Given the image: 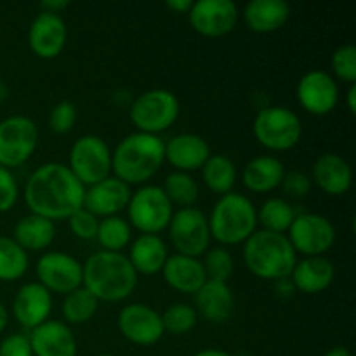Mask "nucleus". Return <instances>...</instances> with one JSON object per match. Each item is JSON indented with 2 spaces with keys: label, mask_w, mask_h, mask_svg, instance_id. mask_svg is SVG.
<instances>
[{
  "label": "nucleus",
  "mask_w": 356,
  "mask_h": 356,
  "mask_svg": "<svg viewBox=\"0 0 356 356\" xmlns=\"http://www.w3.org/2000/svg\"><path fill=\"white\" fill-rule=\"evenodd\" d=\"M86 186L73 176L68 165L49 162L38 165L24 184L23 198L30 214L49 221H63L83 207Z\"/></svg>",
  "instance_id": "obj_1"
},
{
  "label": "nucleus",
  "mask_w": 356,
  "mask_h": 356,
  "mask_svg": "<svg viewBox=\"0 0 356 356\" xmlns=\"http://www.w3.org/2000/svg\"><path fill=\"white\" fill-rule=\"evenodd\" d=\"M82 287L99 302H120L138 287V273L125 254L97 250L82 264Z\"/></svg>",
  "instance_id": "obj_2"
},
{
  "label": "nucleus",
  "mask_w": 356,
  "mask_h": 356,
  "mask_svg": "<svg viewBox=\"0 0 356 356\" xmlns=\"http://www.w3.org/2000/svg\"><path fill=\"white\" fill-rule=\"evenodd\" d=\"M165 163V145L160 136L132 132L111 149V174L129 186H143Z\"/></svg>",
  "instance_id": "obj_3"
},
{
  "label": "nucleus",
  "mask_w": 356,
  "mask_h": 356,
  "mask_svg": "<svg viewBox=\"0 0 356 356\" xmlns=\"http://www.w3.org/2000/svg\"><path fill=\"white\" fill-rule=\"evenodd\" d=\"M243 263L254 277L277 282L291 277L298 254L292 249L287 235L256 229L243 243Z\"/></svg>",
  "instance_id": "obj_4"
},
{
  "label": "nucleus",
  "mask_w": 356,
  "mask_h": 356,
  "mask_svg": "<svg viewBox=\"0 0 356 356\" xmlns=\"http://www.w3.org/2000/svg\"><path fill=\"white\" fill-rule=\"evenodd\" d=\"M207 221L211 238L219 245H243L257 229V207L249 197L232 191L218 198Z\"/></svg>",
  "instance_id": "obj_5"
},
{
  "label": "nucleus",
  "mask_w": 356,
  "mask_h": 356,
  "mask_svg": "<svg viewBox=\"0 0 356 356\" xmlns=\"http://www.w3.org/2000/svg\"><path fill=\"white\" fill-rule=\"evenodd\" d=\"M179 111V99L172 90L149 89L131 101L129 118L138 132L160 136L176 124Z\"/></svg>",
  "instance_id": "obj_6"
},
{
  "label": "nucleus",
  "mask_w": 356,
  "mask_h": 356,
  "mask_svg": "<svg viewBox=\"0 0 356 356\" xmlns=\"http://www.w3.org/2000/svg\"><path fill=\"white\" fill-rule=\"evenodd\" d=\"M252 134L270 152H289L301 141L302 122L291 108L264 106L254 118Z\"/></svg>",
  "instance_id": "obj_7"
},
{
  "label": "nucleus",
  "mask_w": 356,
  "mask_h": 356,
  "mask_svg": "<svg viewBox=\"0 0 356 356\" xmlns=\"http://www.w3.org/2000/svg\"><path fill=\"white\" fill-rule=\"evenodd\" d=\"M127 221L139 235H160L165 232L176 209L163 193L162 186L143 184L132 191L127 204Z\"/></svg>",
  "instance_id": "obj_8"
},
{
  "label": "nucleus",
  "mask_w": 356,
  "mask_h": 356,
  "mask_svg": "<svg viewBox=\"0 0 356 356\" xmlns=\"http://www.w3.org/2000/svg\"><path fill=\"white\" fill-rule=\"evenodd\" d=\"M68 169L86 188L111 176V149L96 134L80 136L70 148Z\"/></svg>",
  "instance_id": "obj_9"
},
{
  "label": "nucleus",
  "mask_w": 356,
  "mask_h": 356,
  "mask_svg": "<svg viewBox=\"0 0 356 356\" xmlns=\"http://www.w3.org/2000/svg\"><path fill=\"white\" fill-rule=\"evenodd\" d=\"M296 254L302 257L325 256L336 243V226L329 218L316 212L296 214L291 228L285 233Z\"/></svg>",
  "instance_id": "obj_10"
},
{
  "label": "nucleus",
  "mask_w": 356,
  "mask_h": 356,
  "mask_svg": "<svg viewBox=\"0 0 356 356\" xmlns=\"http://www.w3.org/2000/svg\"><path fill=\"white\" fill-rule=\"evenodd\" d=\"M38 146V127L30 117L10 115L0 120V167L16 169L33 156Z\"/></svg>",
  "instance_id": "obj_11"
},
{
  "label": "nucleus",
  "mask_w": 356,
  "mask_h": 356,
  "mask_svg": "<svg viewBox=\"0 0 356 356\" xmlns=\"http://www.w3.org/2000/svg\"><path fill=\"white\" fill-rule=\"evenodd\" d=\"M170 243L177 254L190 257H200L211 245V229L207 214L198 207H186L174 211L169 226Z\"/></svg>",
  "instance_id": "obj_12"
},
{
  "label": "nucleus",
  "mask_w": 356,
  "mask_h": 356,
  "mask_svg": "<svg viewBox=\"0 0 356 356\" xmlns=\"http://www.w3.org/2000/svg\"><path fill=\"white\" fill-rule=\"evenodd\" d=\"M38 284L51 294L66 296L82 287V263L63 250H49L37 261Z\"/></svg>",
  "instance_id": "obj_13"
},
{
  "label": "nucleus",
  "mask_w": 356,
  "mask_h": 356,
  "mask_svg": "<svg viewBox=\"0 0 356 356\" xmlns=\"http://www.w3.org/2000/svg\"><path fill=\"white\" fill-rule=\"evenodd\" d=\"M296 97L305 111L315 117H325L339 103V86L325 70H309L299 79Z\"/></svg>",
  "instance_id": "obj_14"
},
{
  "label": "nucleus",
  "mask_w": 356,
  "mask_h": 356,
  "mask_svg": "<svg viewBox=\"0 0 356 356\" xmlns=\"http://www.w3.org/2000/svg\"><path fill=\"white\" fill-rule=\"evenodd\" d=\"M238 6L232 0H197L188 13L191 28L207 38L232 33L238 23Z\"/></svg>",
  "instance_id": "obj_15"
},
{
  "label": "nucleus",
  "mask_w": 356,
  "mask_h": 356,
  "mask_svg": "<svg viewBox=\"0 0 356 356\" xmlns=\"http://www.w3.org/2000/svg\"><path fill=\"white\" fill-rule=\"evenodd\" d=\"M117 327L122 336L136 346H153L162 339V315L152 306L132 302L118 313Z\"/></svg>",
  "instance_id": "obj_16"
},
{
  "label": "nucleus",
  "mask_w": 356,
  "mask_h": 356,
  "mask_svg": "<svg viewBox=\"0 0 356 356\" xmlns=\"http://www.w3.org/2000/svg\"><path fill=\"white\" fill-rule=\"evenodd\" d=\"M68 40V28L61 14L40 13L33 17L28 30L30 51L40 59H54L65 51Z\"/></svg>",
  "instance_id": "obj_17"
},
{
  "label": "nucleus",
  "mask_w": 356,
  "mask_h": 356,
  "mask_svg": "<svg viewBox=\"0 0 356 356\" xmlns=\"http://www.w3.org/2000/svg\"><path fill=\"white\" fill-rule=\"evenodd\" d=\"M131 195L132 190L129 184H125L118 177L110 176L99 183L92 184V186L86 188L83 209L99 219L120 216V212L127 209Z\"/></svg>",
  "instance_id": "obj_18"
},
{
  "label": "nucleus",
  "mask_w": 356,
  "mask_h": 356,
  "mask_svg": "<svg viewBox=\"0 0 356 356\" xmlns=\"http://www.w3.org/2000/svg\"><path fill=\"white\" fill-rule=\"evenodd\" d=\"M165 145V162L177 172L191 174L200 170L207 162L211 153L207 139L193 132H181L163 141Z\"/></svg>",
  "instance_id": "obj_19"
},
{
  "label": "nucleus",
  "mask_w": 356,
  "mask_h": 356,
  "mask_svg": "<svg viewBox=\"0 0 356 356\" xmlns=\"http://www.w3.org/2000/svg\"><path fill=\"white\" fill-rule=\"evenodd\" d=\"M52 313V294L38 282H28L16 292L13 316L21 327L33 330L47 322Z\"/></svg>",
  "instance_id": "obj_20"
},
{
  "label": "nucleus",
  "mask_w": 356,
  "mask_h": 356,
  "mask_svg": "<svg viewBox=\"0 0 356 356\" xmlns=\"http://www.w3.org/2000/svg\"><path fill=\"white\" fill-rule=\"evenodd\" d=\"M312 183L330 197H343L353 186V169L337 153H322L312 169Z\"/></svg>",
  "instance_id": "obj_21"
},
{
  "label": "nucleus",
  "mask_w": 356,
  "mask_h": 356,
  "mask_svg": "<svg viewBox=\"0 0 356 356\" xmlns=\"http://www.w3.org/2000/svg\"><path fill=\"white\" fill-rule=\"evenodd\" d=\"M33 356H76V339L70 325L59 320H47L30 330Z\"/></svg>",
  "instance_id": "obj_22"
},
{
  "label": "nucleus",
  "mask_w": 356,
  "mask_h": 356,
  "mask_svg": "<svg viewBox=\"0 0 356 356\" xmlns=\"http://www.w3.org/2000/svg\"><path fill=\"white\" fill-rule=\"evenodd\" d=\"M193 308L209 323H225L235 312V294L225 282L207 280L195 294Z\"/></svg>",
  "instance_id": "obj_23"
},
{
  "label": "nucleus",
  "mask_w": 356,
  "mask_h": 356,
  "mask_svg": "<svg viewBox=\"0 0 356 356\" xmlns=\"http://www.w3.org/2000/svg\"><path fill=\"white\" fill-rule=\"evenodd\" d=\"M289 278L296 292L306 296L322 294L334 284L336 268L327 256L302 257V259H298Z\"/></svg>",
  "instance_id": "obj_24"
},
{
  "label": "nucleus",
  "mask_w": 356,
  "mask_h": 356,
  "mask_svg": "<svg viewBox=\"0 0 356 356\" xmlns=\"http://www.w3.org/2000/svg\"><path fill=\"white\" fill-rule=\"evenodd\" d=\"M160 273L172 291L186 296H195L207 282L200 257L183 256L177 252L167 257Z\"/></svg>",
  "instance_id": "obj_25"
},
{
  "label": "nucleus",
  "mask_w": 356,
  "mask_h": 356,
  "mask_svg": "<svg viewBox=\"0 0 356 356\" xmlns=\"http://www.w3.org/2000/svg\"><path fill=\"white\" fill-rule=\"evenodd\" d=\"M285 172L287 169L278 156L259 155L249 160L243 167L242 183L250 193H271L280 188Z\"/></svg>",
  "instance_id": "obj_26"
},
{
  "label": "nucleus",
  "mask_w": 356,
  "mask_h": 356,
  "mask_svg": "<svg viewBox=\"0 0 356 356\" xmlns=\"http://www.w3.org/2000/svg\"><path fill=\"white\" fill-rule=\"evenodd\" d=\"M167 257H169V249L160 235H139L129 245L127 259L138 277L139 275H145V277L159 275Z\"/></svg>",
  "instance_id": "obj_27"
},
{
  "label": "nucleus",
  "mask_w": 356,
  "mask_h": 356,
  "mask_svg": "<svg viewBox=\"0 0 356 356\" xmlns=\"http://www.w3.org/2000/svg\"><path fill=\"white\" fill-rule=\"evenodd\" d=\"M247 28L254 33H273L291 17V6L284 0H250L242 10Z\"/></svg>",
  "instance_id": "obj_28"
},
{
  "label": "nucleus",
  "mask_w": 356,
  "mask_h": 356,
  "mask_svg": "<svg viewBox=\"0 0 356 356\" xmlns=\"http://www.w3.org/2000/svg\"><path fill=\"white\" fill-rule=\"evenodd\" d=\"M13 238L26 252H40L54 242L56 222L37 214H28L16 222Z\"/></svg>",
  "instance_id": "obj_29"
},
{
  "label": "nucleus",
  "mask_w": 356,
  "mask_h": 356,
  "mask_svg": "<svg viewBox=\"0 0 356 356\" xmlns=\"http://www.w3.org/2000/svg\"><path fill=\"white\" fill-rule=\"evenodd\" d=\"M200 170L202 181L212 193L222 197L226 193H232L233 188H235L238 172H236L235 162L228 155L214 153V155L209 156Z\"/></svg>",
  "instance_id": "obj_30"
},
{
  "label": "nucleus",
  "mask_w": 356,
  "mask_h": 356,
  "mask_svg": "<svg viewBox=\"0 0 356 356\" xmlns=\"http://www.w3.org/2000/svg\"><path fill=\"white\" fill-rule=\"evenodd\" d=\"M296 214L298 212H296L294 205L287 198H266L257 209V226H261V229H264V232L285 235L291 228Z\"/></svg>",
  "instance_id": "obj_31"
},
{
  "label": "nucleus",
  "mask_w": 356,
  "mask_h": 356,
  "mask_svg": "<svg viewBox=\"0 0 356 356\" xmlns=\"http://www.w3.org/2000/svg\"><path fill=\"white\" fill-rule=\"evenodd\" d=\"M97 309H99V301L86 287H79L66 294L61 305L66 325H83L90 322L96 316Z\"/></svg>",
  "instance_id": "obj_32"
},
{
  "label": "nucleus",
  "mask_w": 356,
  "mask_h": 356,
  "mask_svg": "<svg viewBox=\"0 0 356 356\" xmlns=\"http://www.w3.org/2000/svg\"><path fill=\"white\" fill-rule=\"evenodd\" d=\"M96 240L103 250L108 252H122L132 242V228L129 221L122 216L99 219Z\"/></svg>",
  "instance_id": "obj_33"
},
{
  "label": "nucleus",
  "mask_w": 356,
  "mask_h": 356,
  "mask_svg": "<svg viewBox=\"0 0 356 356\" xmlns=\"http://www.w3.org/2000/svg\"><path fill=\"white\" fill-rule=\"evenodd\" d=\"M162 190L167 195L170 204H172V207L179 209L195 207L198 200V193H200V188H198L195 177L191 174L177 172V170H174L165 177Z\"/></svg>",
  "instance_id": "obj_34"
},
{
  "label": "nucleus",
  "mask_w": 356,
  "mask_h": 356,
  "mask_svg": "<svg viewBox=\"0 0 356 356\" xmlns=\"http://www.w3.org/2000/svg\"><path fill=\"white\" fill-rule=\"evenodd\" d=\"M30 266L26 250L10 236H0V282H16L24 277Z\"/></svg>",
  "instance_id": "obj_35"
},
{
  "label": "nucleus",
  "mask_w": 356,
  "mask_h": 356,
  "mask_svg": "<svg viewBox=\"0 0 356 356\" xmlns=\"http://www.w3.org/2000/svg\"><path fill=\"white\" fill-rule=\"evenodd\" d=\"M198 322V315L195 308L186 302H176L170 305L162 315L163 332H169L172 336H184L191 332Z\"/></svg>",
  "instance_id": "obj_36"
},
{
  "label": "nucleus",
  "mask_w": 356,
  "mask_h": 356,
  "mask_svg": "<svg viewBox=\"0 0 356 356\" xmlns=\"http://www.w3.org/2000/svg\"><path fill=\"white\" fill-rule=\"evenodd\" d=\"M202 266H204L207 280L228 284V280L233 275V270H235V261H233V256L228 250V247L218 245L207 249L204 261H202Z\"/></svg>",
  "instance_id": "obj_37"
},
{
  "label": "nucleus",
  "mask_w": 356,
  "mask_h": 356,
  "mask_svg": "<svg viewBox=\"0 0 356 356\" xmlns=\"http://www.w3.org/2000/svg\"><path fill=\"white\" fill-rule=\"evenodd\" d=\"M330 66L336 75L337 80L341 82L351 83L356 82V47L353 44H344L334 51L332 59H330Z\"/></svg>",
  "instance_id": "obj_38"
},
{
  "label": "nucleus",
  "mask_w": 356,
  "mask_h": 356,
  "mask_svg": "<svg viewBox=\"0 0 356 356\" xmlns=\"http://www.w3.org/2000/svg\"><path fill=\"white\" fill-rule=\"evenodd\" d=\"M76 118H79V111H76L75 104L70 103V101H59L49 113L47 125L54 134L63 136L73 131Z\"/></svg>",
  "instance_id": "obj_39"
},
{
  "label": "nucleus",
  "mask_w": 356,
  "mask_h": 356,
  "mask_svg": "<svg viewBox=\"0 0 356 356\" xmlns=\"http://www.w3.org/2000/svg\"><path fill=\"white\" fill-rule=\"evenodd\" d=\"M68 226L70 232L73 236L80 240H96L97 226H99V218H96L94 214H90L86 209H79L76 212H73L68 218Z\"/></svg>",
  "instance_id": "obj_40"
},
{
  "label": "nucleus",
  "mask_w": 356,
  "mask_h": 356,
  "mask_svg": "<svg viewBox=\"0 0 356 356\" xmlns=\"http://www.w3.org/2000/svg\"><path fill=\"white\" fill-rule=\"evenodd\" d=\"M19 198V184H17L16 176L13 170L0 167V214H6Z\"/></svg>",
  "instance_id": "obj_41"
},
{
  "label": "nucleus",
  "mask_w": 356,
  "mask_h": 356,
  "mask_svg": "<svg viewBox=\"0 0 356 356\" xmlns=\"http://www.w3.org/2000/svg\"><path fill=\"white\" fill-rule=\"evenodd\" d=\"M280 188L289 198H305L312 191L313 183L312 177L301 170H287L284 179H282Z\"/></svg>",
  "instance_id": "obj_42"
},
{
  "label": "nucleus",
  "mask_w": 356,
  "mask_h": 356,
  "mask_svg": "<svg viewBox=\"0 0 356 356\" xmlns=\"http://www.w3.org/2000/svg\"><path fill=\"white\" fill-rule=\"evenodd\" d=\"M0 356H33L30 339L24 334H10L0 343Z\"/></svg>",
  "instance_id": "obj_43"
},
{
  "label": "nucleus",
  "mask_w": 356,
  "mask_h": 356,
  "mask_svg": "<svg viewBox=\"0 0 356 356\" xmlns=\"http://www.w3.org/2000/svg\"><path fill=\"white\" fill-rule=\"evenodd\" d=\"M275 284V291H277V296L282 299H291L292 296L296 294V289L292 285L291 278H282V280L273 282Z\"/></svg>",
  "instance_id": "obj_44"
},
{
  "label": "nucleus",
  "mask_w": 356,
  "mask_h": 356,
  "mask_svg": "<svg viewBox=\"0 0 356 356\" xmlns=\"http://www.w3.org/2000/svg\"><path fill=\"white\" fill-rule=\"evenodd\" d=\"M165 6L167 9L176 14H188L193 6V0H167Z\"/></svg>",
  "instance_id": "obj_45"
},
{
  "label": "nucleus",
  "mask_w": 356,
  "mask_h": 356,
  "mask_svg": "<svg viewBox=\"0 0 356 356\" xmlns=\"http://www.w3.org/2000/svg\"><path fill=\"white\" fill-rule=\"evenodd\" d=\"M68 6H70L68 0H44V2L40 3L44 13H52V14H59Z\"/></svg>",
  "instance_id": "obj_46"
},
{
  "label": "nucleus",
  "mask_w": 356,
  "mask_h": 356,
  "mask_svg": "<svg viewBox=\"0 0 356 356\" xmlns=\"http://www.w3.org/2000/svg\"><path fill=\"white\" fill-rule=\"evenodd\" d=\"M346 108L351 115L356 113V83H351L346 90Z\"/></svg>",
  "instance_id": "obj_47"
},
{
  "label": "nucleus",
  "mask_w": 356,
  "mask_h": 356,
  "mask_svg": "<svg viewBox=\"0 0 356 356\" xmlns=\"http://www.w3.org/2000/svg\"><path fill=\"white\" fill-rule=\"evenodd\" d=\"M195 356H233V355L225 350H218V348H207V350H202L198 351V353H195Z\"/></svg>",
  "instance_id": "obj_48"
},
{
  "label": "nucleus",
  "mask_w": 356,
  "mask_h": 356,
  "mask_svg": "<svg viewBox=\"0 0 356 356\" xmlns=\"http://www.w3.org/2000/svg\"><path fill=\"white\" fill-rule=\"evenodd\" d=\"M7 323H9V312H7L6 306H3L2 302H0V334H2L3 330H6Z\"/></svg>",
  "instance_id": "obj_49"
},
{
  "label": "nucleus",
  "mask_w": 356,
  "mask_h": 356,
  "mask_svg": "<svg viewBox=\"0 0 356 356\" xmlns=\"http://www.w3.org/2000/svg\"><path fill=\"white\" fill-rule=\"evenodd\" d=\"M323 356H353V355H351V351L348 350V348L336 346V348H332L330 351H327V353Z\"/></svg>",
  "instance_id": "obj_50"
},
{
  "label": "nucleus",
  "mask_w": 356,
  "mask_h": 356,
  "mask_svg": "<svg viewBox=\"0 0 356 356\" xmlns=\"http://www.w3.org/2000/svg\"><path fill=\"white\" fill-rule=\"evenodd\" d=\"M7 97H9V87L6 86V82H2V80H0V103H3Z\"/></svg>",
  "instance_id": "obj_51"
},
{
  "label": "nucleus",
  "mask_w": 356,
  "mask_h": 356,
  "mask_svg": "<svg viewBox=\"0 0 356 356\" xmlns=\"http://www.w3.org/2000/svg\"><path fill=\"white\" fill-rule=\"evenodd\" d=\"M97 356H115V355H110V353H103V355H97Z\"/></svg>",
  "instance_id": "obj_52"
}]
</instances>
